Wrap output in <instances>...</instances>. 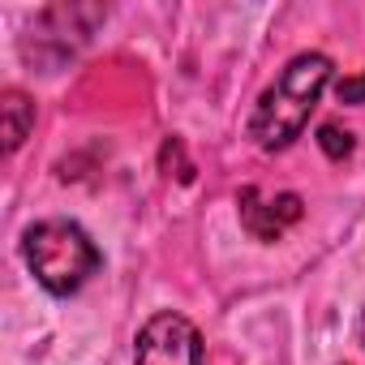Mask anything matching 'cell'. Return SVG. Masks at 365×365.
<instances>
[{"label": "cell", "mask_w": 365, "mask_h": 365, "mask_svg": "<svg viewBox=\"0 0 365 365\" xmlns=\"http://www.w3.org/2000/svg\"><path fill=\"white\" fill-rule=\"evenodd\" d=\"M331 73L335 65L322 52H301L275 73V82L258 95L250 112V138L258 142V150L275 155L301 138V129L309 125V112L318 108L322 91L331 86Z\"/></svg>", "instance_id": "6da1fadb"}, {"label": "cell", "mask_w": 365, "mask_h": 365, "mask_svg": "<svg viewBox=\"0 0 365 365\" xmlns=\"http://www.w3.org/2000/svg\"><path fill=\"white\" fill-rule=\"evenodd\" d=\"M22 262L52 297H73L99 271L103 254L73 220H39L22 232Z\"/></svg>", "instance_id": "7a4b0ae2"}, {"label": "cell", "mask_w": 365, "mask_h": 365, "mask_svg": "<svg viewBox=\"0 0 365 365\" xmlns=\"http://www.w3.org/2000/svg\"><path fill=\"white\" fill-rule=\"evenodd\" d=\"M133 365H202V331L176 309H159L133 339Z\"/></svg>", "instance_id": "3957f363"}, {"label": "cell", "mask_w": 365, "mask_h": 365, "mask_svg": "<svg viewBox=\"0 0 365 365\" xmlns=\"http://www.w3.org/2000/svg\"><path fill=\"white\" fill-rule=\"evenodd\" d=\"M237 207H241V224H245V232L258 237V241H279V237L305 215V202H301L297 194L262 198L258 190H241Z\"/></svg>", "instance_id": "277c9868"}, {"label": "cell", "mask_w": 365, "mask_h": 365, "mask_svg": "<svg viewBox=\"0 0 365 365\" xmlns=\"http://www.w3.org/2000/svg\"><path fill=\"white\" fill-rule=\"evenodd\" d=\"M0 112H5V150L14 155L26 133L35 129V103L26 91H5V103H0Z\"/></svg>", "instance_id": "5b68a950"}, {"label": "cell", "mask_w": 365, "mask_h": 365, "mask_svg": "<svg viewBox=\"0 0 365 365\" xmlns=\"http://www.w3.org/2000/svg\"><path fill=\"white\" fill-rule=\"evenodd\" d=\"M318 146H322L331 159H344V155H352V133H348V129L339 133V125H322V129H318Z\"/></svg>", "instance_id": "8992f818"}, {"label": "cell", "mask_w": 365, "mask_h": 365, "mask_svg": "<svg viewBox=\"0 0 365 365\" xmlns=\"http://www.w3.org/2000/svg\"><path fill=\"white\" fill-rule=\"evenodd\" d=\"M335 95H339V103H365V73L344 78V82L335 86Z\"/></svg>", "instance_id": "52a82bcc"}]
</instances>
